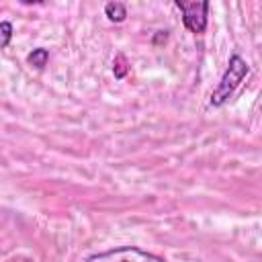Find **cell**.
I'll return each instance as SVG.
<instances>
[{"label":"cell","instance_id":"1","mask_svg":"<svg viewBox=\"0 0 262 262\" xmlns=\"http://www.w3.org/2000/svg\"><path fill=\"white\" fill-rule=\"evenodd\" d=\"M246 74H248V63H246L239 55H231L229 68L225 70V74H223V78H221L217 90H215L213 96H211V104H213V106H221V104L235 92V88L242 84V80L246 78Z\"/></svg>","mask_w":262,"mask_h":262},{"label":"cell","instance_id":"2","mask_svg":"<svg viewBox=\"0 0 262 262\" xmlns=\"http://www.w3.org/2000/svg\"><path fill=\"white\" fill-rule=\"evenodd\" d=\"M84 262H166V260L151 252H143L135 246H123V248H115L108 252L92 254Z\"/></svg>","mask_w":262,"mask_h":262},{"label":"cell","instance_id":"3","mask_svg":"<svg viewBox=\"0 0 262 262\" xmlns=\"http://www.w3.org/2000/svg\"><path fill=\"white\" fill-rule=\"evenodd\" d=\"M176 8L182 12V23L190 33H203L207 27L209 2H176Z\"/></svg>","mask_w":262,"mask_h":262},{"label":"cell","instance_id":"4","mask_svg":"<svg viewBox=\"0 0 262 262\" xmlns=\"http://www.w3.org/2000/svg\"><path fill=\"white\" fill-rule=\"evenodd\" d=\"M104 14H106L111 20L121 23V20H125V16H127V8H125V4H121V2H108V4L104 6Z\"/></svg>","mask_w":262,"mask_h":262},{"label":"cell","instance_id":"5","mask_svg":"<svg viewBox=\"0 0 262 262\" xmlns=\"http://www.w3.org/2000/svg\"><path fill=\"white\" fill-rule=\"evenodd\" d=\"M47 57H49L47 49H35V51L29 55V63H33V66H37V68H43L45 61H47Z\"/></svg>","mask_w":262,"mask_h":262},{"label":"cell","instance_id":"6","mask_svg":"<svg viewBox=\"0 0 262 262\" xmlns=\"http://www.w3.org/2000/svg\"><path fill=\"white\" fill-rule=\"evenodd\" d=\"M0 29H2V35H4V41H2V47H6V45H8V41H10V35H12V25H10L8 20H2V25H0Z\"/></svg>","mask_w":262,"mask_h":262}]
</instances>
